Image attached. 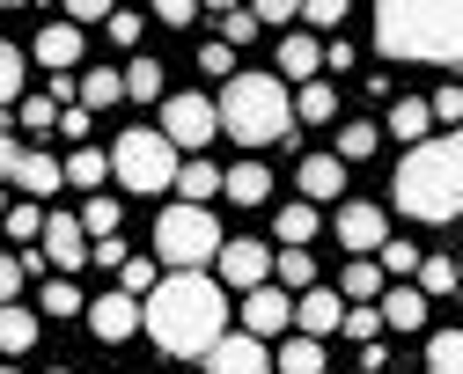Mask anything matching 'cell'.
Returning a JSON list of instances; mask_svg holds the SVG:
<instances>
[{
    "instance_id": "6da1fadb",
    "label": "cell",
    "mask_w": 463,
    "mask_h": 374,
    "mask_svg": "<svg viewBox=\"0 0 463 374\" xmlns=\"http://www.w3.org/2000/svg\"><path fill=\"white\" fill-rule=\"evenodd\" d=\"M140 331L169 360H206L213 338H228V286L213 272H162V286L140 301Z\"/></svg>"
},
{
    "instance_id": "7a4b0ae2",
    "label": "cell",
    "mask_w": 463,
    "mask_h": 374,
    "mask_svg": "<svg viewBox=\"0 0 463 374\" xmlns=\"http://www.w3.org/2000/svg\"><path fill=\"white\" fill-rule=\"evenodd\" d=\"M375 51L463 67V0H375Z\"/></svg>"
},
{
    "instance_id": "3957f363",
    "label": "cell",
    "mask_w": 463,
    "mask_h": 374,
    "mask_svg": "<svg viewBox=\"0 0 463 374\" xmlns=\"http://www.w3.org/2000/svg\"><path fill=\"white\" fill-rule=\"evenodd\" d=\"M390 199L404 220H456L463 213V133H434L420 147H404Z\"/></svg>"
},
{
    "instance_id": "277c9868",
    "label": "cell",
    "mask_w": 463,
    "mask_h": 374,
    "mask_svg": "<svg viewBox=\"0 0 463 374\" xmlns=\"http://www.w3.org/2000/svg\"><path fill=\"white\" fill-rule=\"evenodd\" d=\"M221 110V133L243 140V147H272V140H295V103H287L279 74H228V89L213 96Z\"/></svg>"
},
{
    "instance_id": "5b68a950",
    "label": "cell",
    "mask_w": 463,
    "mask_h": 374,
    "mask_svg": "<svg viewBox=\"0 0 463 374\" xmlns=\"http://www.w3.org/2000/svg\"><path fill=\"white\" fill-rule=\"evenodd\" d=\"M155 257H162V272H206V265L221 257L213 213H206V206H162V220H155Z\"/></svg>"
},
{
    "instance_id": "8992f818",
    "label": "cell",
    "mask_w": 463,
    "mask_h": 374,
    "mask_svg": "<svg viewBox=\"0 0 463 374\" xmlns=\"http://www.w3.org/2000/svg\"><path fill=\"white\" fill-rule=\"evenodd\" d=\"M110 176L126 192H169L177 183V147H169L162 125H133V133L110 140Z\"/></svg>"
},
{
    "instance_id": "52a82bcc",
    "label": "cell",
    "mask_w": 463,
    "mask_h": 374,
    "mask_svg": "<svg viewBox=\"0 0 463 374\" xmlns=\"http://www.w3.org/2000/svg\"><path fill=\"white\" fill-rule=\"evenodd\" d=\"M162 133L177 154H199L206 140H221V110L213 96H162Z\"/></svg>"
},
{
    "instance_id": "ba28073f",
    "label": "cell",
    "mask_w": 463,
    "mask_h": 374,
    "mask_svg": "<svg viewBox=\"0 0 463 374\" xmlns=\"http://www.w3.org/2000/svg\"><path fill=\"white\" fill-rule=\"evenodd\" d=\"M37 249H44V265L60 272V279H67V272H81V265L96 257V242H89L81 213H52V220H44V235H37Z\"/></svg>"
},
{
    "instance_id": "9c48e42d",
    "label": "cell",
    "mask_w": 463,
    "mask_h": 374,
    "mask_svg": "<svg viewBox=\"0 0 463 374\" xmlns=\"http://www.w3.org/2000/svg\"><path fill=\"white\" fill-rule=\"evenodd\" d=\"M272 257H279V249H265V242H221L213 272H221V286H228V294H250V286H265V279H272Z\"/></svg>"
},
{
    "instance_id": "30bf717a",
    "label": "cell",
    "mask_w": 463,
    "mask_h": 374,
    "mask_svg": "<svg viewBox=\"0 0 463 374\" xmlns=\"http://www.w3.org/2000/svg\"><path fill=\"white\" fill-rule=\"evenodd\" d=\"M331 235H338V249H354V257H375V249L390 242V213L383 206H338Z\"/></svg>"
},
{
    "instance_id": "8fae6325",
    "label": "cell",
    "mask_w": 463,
    "mask_h": 374,
    "mask_svg": "<svg viewBox=\"0 0 463 374\" xmlns=\"http://www.w3.org/2000/svg\"><path fill=\"white\" fill-rule=\"evenodd\" d=\"M287 323H295V301H287L279 279H265V286L243 294V331H250V338H279Z\"/></svg>"
},
{
    "instance_id": "7c38bea8",
    "label": "cell",
    "mask_w": 463,
    "mask_h": 374,
    "mask_svg": "<svg viewBox=\"0 0 463 374\" xmlns=\"http://www.w3.org/2000/svg\"><path fill=\"white\" fill-rule=\"evenodd\" d=\"M89 331H96L103 345L133 338V331H140V294H126V286H118V294H96V301H89Z\"/></svg>"
},
{
    "instance_id": "4fadbf2b",
    "label": "cell",
    "mask_w": 463,
    "mask_h": 374,
    "mask_svg": "<svg viewBox=\"0 0 463 374\" xmlns=\"http://www.w3.org/2000/svg\"><path fill=\"white\" fill-rule=\"evenodd\" d=\"M206 374H272V360H265V338H250V331H236V338H213V352H206Z\"/></svg>"
},
{
    "instance_id": "5bb4252c",
    "label": "cell",
    "mask_w": 463,
    "mask_h": 374,
    "mask_svg": "<svg viewBox=\"0 0 463 374\" xmlns=\"http://www.w3.org/2000/svg\"><path fill=\"white\" fill-rule=\"evenodd\" d=\"M338 323H345V294H331V286L295 294V331H302V338H331Z\"/></svg>"
},
{
    "instance_id": "9a60e30c",
    "label": "cell",
    "mask_w": 463,
    "mask_h": 374,
    "mask_svg": "<svg viewBox=\"0 0 463 374\" xmlns=\"http://www.w3.org/2000/svg\"><path fill=\"white\" fill-rule=\"evenodd\" d=\"M375 308H383V331H427V308H434V301H427L420 286H404V279H390Z\"/></svg>"
},
{
    "instance_id": "2e32d148",
    "label": "cell",
    "mask_w": 463,
    "mask_h": 374,
    "mask_svg": "<svg viewBox=\"0 0 463 374\" xmlns=\"http://www.w3.org/2000/svg\"><path fill=\"white\" fill-rule=\"evenodd\" d=\"M37 67H44V74L81 67V23H44V30H37Z\"/></svg>"
},
{
    "instance_id": "e0dca14e",
    "label": "cell",
    "mask_w": 463,
    "mask_h": 374,
    "mask_svg": "<svg viewBox=\"0 0 463 374\" xmlns=\"http://www.w3.org/2000/svg\"><path fill=\"white\" fill-rule=\"evenodd\" d=\"M295 183H302V199H309V206H324V199L345 192V162H338V154H309V162L295 169Z\"/></svg>"
},
{
    "instance_id": "ac0fdd59",
    "label": "cell",
    "mask_w": 463,
    "mask_h": 374,
    "mask_svg": "<svg viewBox=\"0 0 463 374\" xmlns=\"http://www.w3.org/2000/svg\"><path fill=\"white\" fill-rule=\"evenodd\" d=\"M383 133H397L404 147L434 140V103H420V96H397V103H390V125H383Z\"/></svg>"
},
{
    "instance_id": "d6986e66",
    "label": "cell",
    "mask_w": 463,
    "mask_h": 374,
    "mask_svg": "<svg viewBox=\"0 0 463 374\" xmlns=\"http://www.w3.org/2000/svg\"><path fill=\"white\" fill-rule=\"evenodd\" d=\"M279 74H287V81H317V74H324V44L302 37V30H287V37H279Z\"/></svg>"
},
{
    "instance_id": "ffe728a7",
    "label": "cell",
    "mask_w": 463,
    "mask_h": 374,
    "mask_svg": "<svg viewBox=\"0 0 463 374\" xmlns=\"http://www.w3.org/2000/svg\"><path fill=\"white\" fill-rule=\"evenodd\" d=\"M221 176L228 169H213L206 154H192V162H177V183H169V192H184V206H206V199H221Z\"/></svg>"
},
{
    "instance_id": "44dd1931",
    "label": "cell",
    "mask_w": 463,
    "mask_h": 374,
    "mask_svg": "<svg viewBox=\"0 0 463 374\" xmlns=\"http://www.w3.org/2000/svg\"><path fill=\"white\" fill-rule=\"evenodd\" d=\"M221 192L236 199V206H265V199H272V169H265V162H236V169L221 176Z\"/></svg>"
},
{
    "instance_id": "7402d4cb",
    "label": "cell",
    "mask_w": 463,
    "mask_h": 374,
    "mask_svg": "<svg viewBox=\"0 0 463 374\" xmlns=\"http://www.w3.org/2000/svg\"><path fill=\"white\" fill-rule=\"evenodd\" d=\"M60 183H67V162H52V154H23V169H15V192H30V199H52V192H60Z\"/></svg>"
},
{
    "instance_id": "603a6c76",
    "label": "cell",
    "mask_w": 463,
    "mask_h": 374,
    "mask_svg": "<svg viewBox=\"0 0 463 374\" xmlns=\"http://www.w3.org/2000/svg\"><path fill=\"white\" fill-rule=\"evenodd\" d=\"M317 228H324V213H317L309 199H295V206H279V220H272L279 249H302V242H317Z\"/></svg>"
},
{
    "instance_id": "cb8c5ba5",
    "label": "cell",
    "mask_w": 463,
    "mask_h": 374,
    "mask_svg": "<svg viewBox=\"0 0 463 374\" xmlns=\"http://www.w3.org/2000/svg\"><path fill=\"white\" fill-rule=\"evenodd\" d=\"M383 286H390V272L375 257H345V272H338V294L345 301H383Z\"/></svg>"
},
{
    "instance_id": "d4e9b609",
    "label": "cell",
    "mask_w": 463,
    "mask_h": 374,
    "mask_svg": "<svg viewBox=\"0 0 463 374\" xmlns=\"http://www.w3.org/2000/svg\"><path fill=\"white\" fill-rule=\"evenodd\" d=\"M272 367H279V374H324V338H302V331H295V338L279 345Z\"/></svg>"
},
{
    "instance_id": "484cf974",
    "label": "cell",
    "mask_w": 463,
    "mask_h": 374,
    "mask_svg": "<svg viewBox=\"0 0 463 374\" xmlns=\"http://www.w3.org/2000/svg\"><path fill=\"white\" fill-rule=\"evenodd\" d=\"M37 345V316L15 301H0V352H30Z\"/></svg>"
},
{
    "instance_id": "4316f807",
    "label": "cell",
    "mask_w": 463,
    "mask_h": 374,
    "mask_svg": "<svg viewBox=\"0 0 463 374\" xmlns=\"http://www.w3.org/2000/svg\"><path fill=\"white\" fill-rule=\"evenodd\" d=\"M272 279H279L287 294H309V286H317V257H309V249H279V257H272Z\"/></svg>"
},
{
    "instance_id": "83f0119b",
    "label": "cell",
    "mask_w": 463,
    "mask_h": 374,
    "mask_svg": "<svg viewBox=\"0 0 463 374\" xmlns=\"http://www.w3.org/2000/svg\"><path fill=\"white\" fill-rule=\"evenodd\" d=\"M67 183H81V192H96V183H110V154L81 140V147L67 154Z\"/></svg>"
},
{
    "instance_id": "f1b7e54d",
    "label": "cell",
    "mask_w": 463,
    "mask_h": 374,
    "mask_svg": "<svg viewBox=\"0 0 463 374\" xmlns=\"http://www.w3.org/2000/svg\"><path fill=\"white\" fill-rule=\"evenodd\" d=\"M295 117H302V125H331V117H338V89H331V81H302Z\"/></svg>"
},
{
    "instance_id": "f546056e",
    "label": "cell",
    "mask_w": 463,
    "mask_h": 374,
    "mask_svg": "<svg viewBox=\"0 0 463 374\" xmlns=\"http://www.w3.org/2000/svg\"><path fill=\"white\" fill-rule=\"evenodd\" d=\"M412 279H420V294L434 301V294H456V286H463V265H456V257H420Z\"/></svg>"
},
{
    "instance_id": "4dcf8cb0",
    "label": "cell",
    "mask_w": 463,
    "mask_h": 374,
    "mask_svg": "<svg viewBox=\"0 0 463 374\" xmlns=\"http://www.w3.org/2000/svg\"><path fill=\"white\" fill-rule=\"evenodd\" d=\"M118 220H126V206H118V199H103V192L81 206V228H89V242H110V235H118Z\"/></svg>"
},
{
    "instance_id": "1f68e13d",
    "label": "cell",
    "mask_w": 463,
    "mask_h": 374,
    "mask_svg": "<svg viewBox=\"0 0 463 374\" xmlns=\"http://www.w3.org/2000/svg\"><path fill=\"white\" fill-rule=\"evenodd\" d=\"M126 96V74H110V67H96V74H81V110H110Z\"/></svg>"
},
{
    "instance_id": "d6a6232c",
    "label": "cell",
    "mask_w": 463,
    "mask_h": 374,
    "mask_svg": "<svg viewBox=\"0 0 463 374\" xmlns=\"http://www.w3.org/2000/svg\"><path fill=\"white\" fill-rule=\"evenodd\" d=\"M118 286H126V294H140V301H147V294H155V286H162V257H140V249H133V257H126V265H118Z\"/></svg>"
},
{
    "instance_id": "836d02e7",
    "label": "cell",
    "mask_w": 463,
    "mask_h": 374,
    "mask_svg": "<svg viewBox=\"0 0 463 374\" xmlns=\"http://www.w3.org/2000/svg\"><path fill=\"white\" fill-rule=\"evenodd\" d=\"M126 96L133 103H162V67H155V59H133V67H126Z\"/></svg>"
},
{
    "instance_id": "e575fe53",
    "label": "cell",
    "mask_w": 463,
    "mask_h": 374,
    "mask_svg": "<svg viewBox=\"0 0 463 374\" xmlns=\"http://www.w3.org/2000/svg\"><path fill=\"white\" fill-rule=\"evenodd\" d=\"M375 140H383V125H361V117H354V125L338 133V162H368V154H375Z\"/></svg>"
},
{
    "instance_id": "d590c367",
    "label": "cell",
    "mask_w": 463,
    "mask_h": 374,
    "mask_svg": "<svg viewBox=\"0 0 463 374\" xmlns=\"http://www.w3.org/2000/svg\"><path fill=\"white\" fill-rule=\"evenodd\" d=\"M427 367L463 374V331H434V338H427Z\"/></svg>"
},
{
    "instance_id": "8d00e7d4",
    "label": "cell",
    "mask_w": 463,
    "mask_h": 374,
    "mask_svg": "<svg viewBox=\"0 0 463 374\" xmlns=\"http://www.w3.org/2000/svg\"><path fill=\"white\" fill-rule=\"evenodd\" d=\"M15 125H23V133H52V125H60V103H52V96H23Z\"/></svg>"
},
{
    "instance_id": "74e56055",
    "label": "cell",
    "mask_w": 463,
    "mask_h": 374,
    "mask_svg": "<svg viewBox=\"0 0 463 374\" xmlns=\"http://www.w3.org/2000/svg\"><path fill=\"white\" fill-rule=\"evenodd\" d=\"M0 235H8V242H37L44 235V213L37 206H8V213H0Z\"/></svg>"
},
{
    "instance_id": "f35d334b",
    "label": "cell",
    "mask_w": 463,
    "mask_h": 374,
    "mask_svg": "<svg viewBox=\"0 0 463 374\" xmlns=\"http://www.w3.org/2000/svg\"><path fill=\"white\" fill-rule=\"evenodd\" d=\"M44 308H52V316H89V301H81L74 279H44Z\"/></svg>"
},
{
    "instance_id": "ab89813d",
    "label": "cell",
    "mask_w": 463,
    "mask_h": 374,
    "mask_svg": "<svg viewBox=\"0 0 463 374\" xmlns=\"http://www.w3.org/2000/svg\"><path fill=\"white\" fill-rule=\"evenodd\" d=\"M23 103V51L15 44H0V110Z\"/></svg>"
},
{
    "instance_id": "60d3db41",
    "label": "cell",
    "mask_w": 463,
    "mask_h": 374,
    "mask_svg": "<svg viewBox=\"0 0 463 374\" xmlns=\"http://www.w3.org/2000/svg\"><path fill=\"white\" fill-rule=\"evenodd\" d=\"M420 257H427V249H412V242H383V249H375V265H383L390 279H404V272H420Z\"/></svg>"
},
{
    "instance_id": "b9f144b4",
    "label": "cell",
    "mask_w": 463,
    "mask_h": 374,
    "mask_svg": "<svg viewBox=\"0 0 463 374\" xmlns=\"http://www.w3.org/2000/svg\"><path fill=\"white\" fill-rule=\"evenodd\" d=\"M338 331H345V338H361V345H368V338L383 331V308H375V301H354V308H345V323H338Z\"/></svg>"
},
{
    "instance_id": "7bdbcfd3",
    "label": "cell",
    "mask_w": 463,
    "mask_h": 374,
    "mask_svg": "<svg viewBox=\"0 0 463 374\" xmlns=\"http://www.w3.org/2000/svg\"><path fill=\"white\" fill-rule=\"evenodd\" d=\"M302 23L309 30H338L345 23V0H302Z\"/></svg>"
},
{
    "instance_id": "ee69618b",
    "label": "cell",
    "mask_w": 463,
    "mask_h": 374,
    "mask_svg": "<svg viewBox=\"0 0 463 374\" xmlns=\"http://www.w3.org/2000/svg\"><path fill=\"white\" fill-rule=\"evenodd\" d=\"M213 23H221L228 44H250V37H258V15H250V8H228V15H213Z\"/></svg>"
},
{
    "instance_id": "f6af8a7d",
    "label": "cell",
    "mask_w": 463,
    "mask_h": 374,
    "mask_svg": "<svg viewBox=\"0 0 463 374\" xmlns=\"http://www.w3.org/2000/svg\"><path fill=\"white\" fill-rule=\"evenodd\" d=\"M199 74H236V44H199Z\"/></svg>"
},
{
    "instance_id": "bcb514c9",
    "label": "cell",
    "mask_w": 463,
    "mask_h": 374,
    "mask_svg": "<svg viewBox=\"0 0 463 374\" xmlns=\"http://www.w3.org/2000/svg\"><path fill=\"white\" fill-rule=\"evenodd\" d=\"M155 23H169V30L199 23V0H155Z\"/></svg>"
},
{
    "instance_id": "7dc6e473",
    "label": "cell",
    "mask_w": 463,
    "mask_h": 374,
    "mask_svg": "<svg viewBox=\"0 0 463 374\" xmlns=\"http://www.w3.org/2000/svg\"><path fill=\"white\" fill-rule=\"evenodd\" d=\"M250 15H258V23H279V30H287V23L302 15V0H250Z\"/></svg>"
},
{
    "instance_id": "c3c4849f",
    "label": "cell",
    "mask_w": 463,
    "mask_h": 374,
    "mask_svg": "<svg viewBox=\"0 0 463 374\" xmlns=\"http://www.w3.org/2000/svg\"><path fill=\"white\" fill-rule=\"evenodd\" d=\"M434 125H463V81H449V89L434 96Z\"/></svg>"
},
{
    "instance_id": "681fc988",
    "label": "cell",
    "mask_w": 463,
    "mask_h": 374,
    "mask_svg": "<svg viewBox=\"0 0 463 374\" xmlns=\"http://www.w3.org/2000/svg\"><path fill=\"white\" fill-rule=\"evenodd\" d=\"M23 272H30V265H23V257H8V249H0V301H15V294H23Z\"/></svg>"
},
{
    "instance_id": "f907efd6",
    "label": "cell",
    "mask_w": 463,
    "mask_h": 374,
    "mask_svg": "<svg viewBox=\"0 0 463 374\" xmlns=\"http://www.w3.org/2000/svg\"><path fill=\"white\" fill-rule=\"evenodd\" d=\"M23 154H30V147H23L15 133H0V183H15V169H23Z\"/></svg>"
},
{
    "instance_id": "816d5d0a",
    "label": "cell",
    "mask_w": 463,
    "mask_h": 374,
    "mask_svg": "<svg viewBox=\"0 0 463 374\" xmlns=\"http://www.w3.org/2000/svg\"><path fill=\"white\" fill-rule=\"evenodd\" d=\"M103 30H110V44H140V15H126V8H110Z\"/></svg>"
},
{
    "instance_id": "f5cc1de1",
    "label": "cell",
    "mask_w": 463,
    "mask_h": 374,
    "mask_svg": "<svg viewBox=\"0 0 463 374\" xmlns=\"http://www.w3.org/2000/svg\"><path fill=\"white\" fill-rule=\"evenodd\" d=\"M110 8H118V0H67L74 23H110Z\"/></svg>"
},
{
    "instance_id": "db71d44e",
    "label": "cell",
    "mask_w": 463,
    "mask_h": 374,
    "mask_svg": "<svg viewBox=\"0 0 463 374\" xmlns=\"http://www.w3.org/2000/svg\"><path fill=\"white\" fill-rule=\"evenodd\" d=\"M60 133H67V140H89V110H81V103L60 110Z\"/></svg>"
},
{
    "instance_id": "11a10c76",
    "label": "cell",
    "mask_w": 463,
    "mask_h": 374,
    "mask_svg": "<svg viewBox=\"0 0 463 374\" xmlns=\"http://www.w3.org/2000/svg\"><path fill=\"white\" fill-rule=\"evenodd\" d=\"M324 67H331V74H345V67H354V44L331 37V44H324Z\"/></svg>"
},
{
    "instance_id": "9f6ffc18",
    "label": "cell",
    "mask_w": 463,
    "mask_h": 374,
    "mask_svg": "<svg viewBox=\"0 0 463 374\" xmlns=\"http://www.w3.org/2000/svg\"><path fill=\"white\" fill-rule=\"evenodd\" d=\"M126 257H133V249H126L118 235H110V242H96V265H103V272H110V265H126Z\"/></svg>"
},
{
    "instance_id": "6f0895ef",
    "label": "cell",
    "mask_w": 463,
    "mask_h": 374,
    "mask_svg": "<svg viewBox=\"0 0 463 374\" xmlns=\"http://www.w3.org/2000/svg\"><path fill=\"white\" fill-rule=\"evenodd\" d=\"M199 8H213V15H228V8H243V0H199Z\"/></svg>"
},
{
    "instance_id": "680465c9",
    "label": "cell",
    "mask_w": 463,
    "mask_h": 374,
    "mask_svg": "<svg viewBox=\"0 0 463 374\" xmlns=\"http://www.w3.org/2000/svg\"><path fill=\"white\" fill-rule=\"evenodd\" d=\"M0 213H8V192H0Z\"/></svg>"
},
{
    "instance_id": "91938a15",
    "label": "cell",
    "mask_w": 463,
    "mask_h": 374,
    "mask_svg": "<svg viewBox=\"0 0 463 374\" xmlns=\"http://www.w3.org/2000/svg\"><path fill=\"white\" fill-rule=\"evenodd\" d=\"M0 374H23V367H0Z\"/></svg>"
},
{
    "instance_id": "94428289",
    "label": "cell",
    "mask_w": 463,
    "mask_h": 374,
    "mask_svg": "<svg viewBox=\"0 0 463 374\" xmlns=\"http://www.w3.org/2000/svg\"><path fill=\"white\" fill-rule=\"evenodd\" d=\"M361 374H383V367H361Z\"/></svg>"
},
{
    "instance_id": "6125c7cd",
    "label": "cell",
    "mask_w": 463,
    "mask_h": 374,
    "mask_svg": "<svg viewBox=\"0 0 463 374\" xmlns=\"http://www.w3.org/2000/svg\"><path fill=\"white\" fill-rule=\"evenodd\" d=\"M0 8H15V0H0Z\"/></svg>"
},
{
    "instance_id": "be15d7a7",
    "label": "cell",
    "mask_w": 463,
    "mask_h": 374,
    "mask_svg": "<svg viewBox=\"0 0 463 374\" xmlns=\"http://www.w3.org/2000/svg\"><path fill=\"white\" fill-rule=\"evenodd\" d=\"M52 374H67V367H52Z\"/></svg>"
},
{
    "instance_id": "e7e4bbea",
    "label": "cell",
    "mask_w": 463,
    "mask_h": 374,
    "mask_svg": "<svg viewBox=\"0 0 463 374\" xmlns=\"http://www.w3.org/2000/svg\"><path fill=\"white\" fill-rule=\"evenodd\" d=\"M427 374H441V367H427Z\"/></svg>"
}]
</instances>
